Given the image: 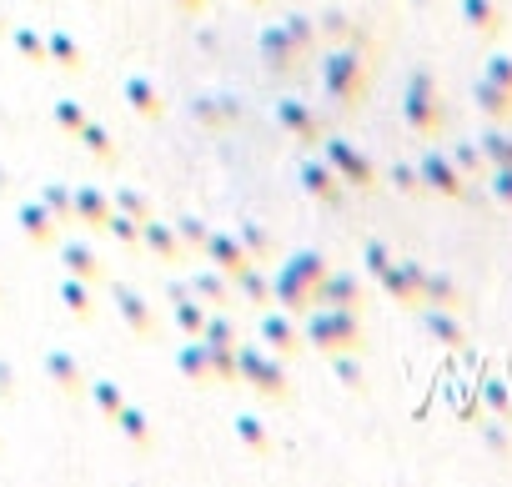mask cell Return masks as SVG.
Instances as JSON below:
<instances>
[{
	"mask_svg": "<svg viewBox=\"0 0 512 487\" xmlns=\"http://www.w3.org/2000/svg\"><path fill=\"white\" fill-rule=\"evenodd\" d=\"M467 21H472L477 31H487V36L502 31V11L492 6V0H467Z\"/></svg>",
	"mask_w": 512,
	"mask_h": 487,
	"instance_id": "cell-2",
	"label": "cell"
},
{
	"mask_svg": "<svg viewBox=\"0 0 512 487\" xmlns=\"http://www.w3.org/2000/svg\"><path fill=\"white\" fill-rule=\"evenodd\" d=\"M492 86L512 91V56H492Z\"/></svg>",
	"mask_w": 512,
	"mask_h": 487,
	"instance_id": "cell-3",
	"label": "cell"
},
{
	"mask_svg": "<svg viewBox=\"0 0 512 487\" xmlns=\"http://www.w3.org/2000/svg\"><path fill=\"white\" fill-rule=\"evenodd\" d=\"M477 101H482V111H487V116L512 121V91H502V86H492V81H487V86L477 91Z\"/></svg>",
	"mask_w": 512,
	"mask_h": 487,
	"instance_id": "cell-1",
	"label": "cell"
},
{
	"mask_svg": "<svg viewBox=\"0 0 512 487\" xmlns=\"http://www.w3.org/2000/svg\"><path fill=\"white\" fill-rule=\"evenodd\" d=\"M492 191H497L502 206H512V166H497V186Z\"/></svg>",
	"mask_w": 512,
	"mask_h": 487,
	"instance_id": "cell-4",
	"label": "cell"
},
{
	"mask_svg": "<svg viewBox=\"0 0 512 487\" xmlns=\"http://www.w3.org/2000/svg\"><path fill=\"white\" fill-rule=\"evenodd\" d=\"M487 146H492V161H497V166H512V141H507V136H492Z\"/></svg>",
	"mask_w": 512,
	"mask_h": 487,
	"instance_id": "cell-5",
	"label": "cell"
}]
</instances>
